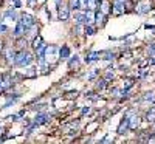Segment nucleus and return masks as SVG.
I'll use <instances>...</instances> for the list:
<instances>
[{
	"label": "nucleus",
	"mask_w": 155,
	"mask_h": 144,
	"mask_svg": "<svg viewBox=\"0 0 155 144\" xmlns=\"http://www.w3.org/2000/svg\"><path fill=\"white\" fill-rule=\"evenodd\" d=\"M95 22L98 27H102V25L106 23V14H102L101 11H96V14H95Z\"/></svg>",
	"instance_id": "11"
},
{
	"label": "nucleus",
	"mask_w": 155,
	"mask_h": 144,
	"mask_svg": "<svg viewBox=\"0 0 155 144\" xmlns=\"http://www.w3.org/2000/svg\"><path fill=\"white\" fill-rule=\"evenodd\" d=\"M115 53H112V51H104V53H101V59H106V61H112L115 59Z\"/></svg>",
	"instance_id": "17"
},
{
	"label": "nucleus",
	"mask_w": 155,
	"mask_h": 144,
	"mask_svg": "<svg viewBox=\"0 0 155 144\" xmlns=\"http://www.w3.org/2000/svg\"><path fill=\"white\" fill-rule=\"evenodd\" d=\"M99 11L102 12V14H109V12H112V5L109 0H101L99 2Z\"/></svg>",
	"instance_id": "5"
},
{
	"label": "nucleus",
	"mask_w": 155,
	"mask_h": 144,
	"mask_svg": "<svg viewBox=\"0 0 155 144\" xmlns=\"http://www.w3.org/2000/svg\"><path fill=\"white\" fill-rule=\"evenodd\" d=\"M88 112H90V109H88V107H84V109L81 110V113H82V115H85V113H88Z\"/></svg>",
	"instance_id": "25"
},
{
	"label": "nucleus",
	"mask_w": 155,
	"mask_h": 144,
	"mask_svg": "<svg viewBox=\"0 0 155 144\" xmlns=\"http://www.w3.org/2000/svg\"><path fill=\"white\" fill-rule=\"evenodd\" d=\"M58 17H59V20H62V22L68 20V19H70V8L65 6V5H61V6L58 8Z\"/></svg>",
	"instance_id": "4"
},
{
	"label": "nucleus",
	"mask_w": 155,
	"mask_h": 144,
	"mask_svg": "<svg viewBox=\"0 0 155 144\" xmlns=\"http://www.w3.org/2000/svg\"><path fill=\"white\" fill-rule=\"evenodd\" d=\"M98 74V68H93L92 71H90L88 74H87V79H93V77Z\"/></svg>",
	"instance_id": "22"
},
{
	"label": "nucleus",
	"mask_w": 155,
	"mask_h": 144,
	"mask_svg": "<svg viewBox=\"0 0 155 144\" xmlns=\"http://www.w3.org/2000/svg\"><path fill=\"white\" fill-rule=\"evenodd\" d=\"M152 9V2L150 0H140L135 3V12L137 14H147Z\"/></svg>",
	"instance_id": "2"
},
{
	"label": "nucleus",
	"mask_w": 155,
	"mask_h": 144,
	"mask_svg": "<svg viewBox=\"0 0 155 144\" xmlns=\"http://www.w3.org/2000/svg\"><path fill=\"white\" fill-rule=\"evenodd\" d=\"M107 87V79H106V77H102V79H98L96 81V88L98 90H104Z\"/></svg>",
	"instance_id": "15"
},
{
	"label": "nucleus",
	"mask_w": 155,
	"mask_h": 144,
	"mask_svg": "<svg viewBox=\"0 0 155 144\" xmlns=\"http://www.w3.org/2000/svg\"><path fill=\"white\" fill-rule=\"evenodd\" d=\"M84 31H85V34H87V36H93V34H95V31H96V28L90 25V27H85V30H84Z\"/></svg>",
	"instance_id": "20"
},
{
	"label": "nucleus",
	"mask_w": 155,
	"mask_h": 144,
	"mask_svg": "<svg viewBox=\"0 0 155 144\" xmlns=\"http://www.w3.org/2000/svg\"><path fill=\"white\" fill-rule=\"evenodd\" d=\"M130 129V126H129V118L127 116H124L123 118V121H121V124H120V127H118V133H126L127 130Z\"/></svg>",
	"instance_id": "10"
},
{
	"label": "nucleus",
	"mask_w": 155,
	"mask_h": 144,
	"mask_svg": "<svg viewBox=\"0 0 155 144\" xmlns=\"http://www.w3.org/2000/svg\"><path fill=\"white\" fill-rule=\"evenodd\" d=\"M36 74H37V70H36V68H33V67L27 68V70H25V73H23V76H25V77H34Z\"/></svg>",
	"instance_id": "16"
},
{
	"label": "nucleus",
	"mask_w": 155,
	"mask_h": 144,
	"mask_svg": "<svg viewBox=\"0 0 155 144\" xmlns=\"http://www.w3.org/2000/svg\"><path fill=\"white\" fill-rule=\"evenodd\" d=\"M27 2H28V3H33V2H34V0H27Z\"/></svg>",
	"instance_id": "28"
},
{
	"label": "nucleus",
	"mask_w": 155,
	"mask_h": 144,
	"mask_svg": "<svg viewBox=\"0 0 155 144\" xmlns=\"http://www.w3.org/2000/svg\"><path fill=\"white\" fill-rule=\"evenodd\" d=\"M147 53H149V57H153L155 56V44H150L147 47Z\"/></svg>",
	"instance_id": "21"
},
{
	"label": "nucleus",
	"mask_w": 155,
	"mask_h": 144,
	"mask_svg": "<svg viewBox=\"0 0 155 144\" xmlns=\"http://www.w3.org/2000/svg\"><path fill=\"white\" fill-rule=\"evenodd\" d=\"M31 62H33V56H31V53H28V51L19 50L16 53L14 65H17V67H27V65H30Z\"/></svg>",
	"instance_id": "1"
},
{
	"label": "nucleus",
	"mask_w": 155,
	"mask_h": 144,
	"mask_svg": "<svg viewBox=\"0 0 155 144\" xmlns=\"http://www.w3.org/2000/svg\"><path fill=\"white\" fill-rule=\"evenodd\" d=\"M2 51H3V42L0 41V53H2Z\"/></svg>",
	"instance_id": "27"
},
{
	"label": "nucleus",
	"mask_w": 155,
	"mask_h": 144,
	"mask_svg": "<svg viewBox=\"0 0 155 144\" xmlns=\"http://www.w3.org/2000/svg\"><path fill=\"white\" fill-rule=\"evenodd\" d=\"M127 118H129V126H130V130H135V129L138 127V124H140V118H138L137 115L127 116Z\"/></svg>",
	"instance_id": "12"
},
{
	"label": "nucleus",
	"mask_w": 155,
	"mask_h": 144,
	"mask_svg": "<svg viewBox=\"0 0 155 144\" xmlns=\"http://www.w3.org/2000/svg\"><path fill=\"white\" fill-rule=\"evenodd\" d=\"M19 20H20V22L25 25V28H27V31H28L31 27H34V25H36V19H34V16L27 14V12H25V14H22Z\"/></svg>",
	"instance_id": "3"
},
{
	"label": "nucleus",
	"mask_w": 155,
	"mask_h": 144,
	"mask_svg": "<svg viewBox=\"0 0 155 144\" xmlns=\"http://www.w3.org/2000/svg\"><path fill=\"white\" fill-rule=\"evenodd\" d=\"M78 65H79V57H78V56L71 57V59H70V62H68V67H70V68H73V67H78Z\"/></svg>",
	"instance_id": "19"
},
{
	"label": "nucleus",
	"mask_w": 155,
	"mask_h": 144,
	"mask_svg": "<svg viewBox=\"0 0 155 144\" xmlns=\"http://www.w3.org/2000/svg\"><path fill=\"white\" fill-rule=\"evenodd\" d=\"M98 59H101V53L99 51H90V53L85 56V64H90V62H95V61H98Z\"/></svg>",
	"instance_id": "6"
},
{
	"label": "nucleus",
	"mask_w": 155,
	"mask_h": 144,
	"mask_svg": "<svg viewBox=\"0 0 155 144\" xmlns=\"http://www.w3.org/2000/svg\"><path fill=\"white\" fill-rule=\"evenodd\" d=\"M45 42H44V39H42V36L41 34H37L34 39H33V42H31V47H33V50L34 51H37L39 48H41L42 45H44Z\"/></svg>",
	"instance_id": "9"
},
{
	"label": "nucleus",
	"mask_w": 155,
	"mask_h": 144,
	"mask_svg": "<svg viewBox=\"0 0 155 144\" xmlns=\"http://www.w3.org/2000/svg\"><path fill=\"white\" fill-rule=\"evenodd\" d=\"M98 2H101V0H98Z\"/></svg>",
	"instance_id": "29"
},
{
	"label": "nucleus",
	"mask_w": 155,
	"mask_h": 144,
	"mask_svg": "<svg viewBox=\"0 0 155 144\" xmlns=\"http://www.w3.org/2000/svg\"><path fill=\"white\" fill-rule=\"evenodd\" d=\"M134 85V79H126V84H124V90H129Z\"/></svg>",
	"instance_id": "23"
},
{
	"label": "nucleus",
	"mask_w": 155,
	"mask_h": 144,
	"mask_svg": "<svg viewBox=\"0 0 155 144\" xmlns=\"http://www.w3.org/2000/svg\"><path fill=\"white\" fill-rule=\"evenodd\" d=\"M144 121H147V123H155V107H152V109L146 113Z\"/></svg>",
	"instance_id": "13"
},
{
	"label": "nucleus",
	"mask_w": 155,
	"mask_h": 144,
	"mask_svg": "<svg viewBox=\"0 0 155 144\" xmlns=\"http://www.w3.org/2000/svg\"><path fill=\"white\" fill-rule=\"evenodd\" d=\"M68 8H70V9H74V11H78V9L81 8L79 0H68Z\"/></svg>",
	"instance_id": "14"
},
{
	"label": "nucleus",
	"mask_w": 155,
	"mask_h": 144,
	"mask_svg": "<svg viewBox=\"0 0 155 144\" xmlns=\"http://www.w3.org/2000/svg\"><path fill=\"white\" fill-rule=\"evenodd\" d=\"M59 57H61V61H67L70 57V48H68V45H62L59 48Z\"/></svg>",
	"instance_id": "8"
},
{
	"label": "nucleus",
	"mask_w": 155,
	"mask_h": 144,
	"mask_svg": "<svg viewBox=\"0 0 155 144\" xmlns=\"http://www.w3.org/2000/svg\"><path fill=\"white\" fill-rule=\"evenodd\" d=\"M78 91H70V93H67V98H76Z\"/></svg>",
	"instance_id": "24"
},
{
	"label": "nucleus",
	"mask_w": 155,
	"mask_h": 144,
	"mask_svg": "<svg viewBox=\"0 0 155 144\" xmlns=\"http://www.w3.org/2000/svg\"><path fill=\"white\" fill-rule=\"evenodd\" d=\"M25 33H27V28H25V25H23L20 20H17V27H16V30H14V36L19 39V37L25 36Z\"/></svg>",
	"instance_id": "7"
},
{
	"label": "nucleus",
	"mask_w": 155,
	"mask_h": 144,
	"mask_svg": "<svg viewBox=\"0 0 155 144\" xmlns=\"http://www.w3.org/2000/svg\"><path fill=\"white\" fill-rule=\"evenodd\" d=\"M143 101H144V102H155V95L152 93V91H149V93H144Z\"/></svg>",
	"instance_id": "18"
},
{
	"label": "nucleus",
	"mask_w": 155,
	"mask_h": 144,
	"mask_svg": "<svg viewBox=\"0 0 155 144\" xmlns=\"http://www.w3.org/2000/svg\"><path fill=\"white\" fill-rule=\"evenodd\" d=\"M54 2H56V5H58V8L62 5V0H54Z\"/></svg>",
	"instance_id": "26"
}]
</instances>
